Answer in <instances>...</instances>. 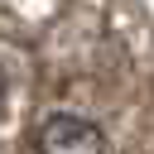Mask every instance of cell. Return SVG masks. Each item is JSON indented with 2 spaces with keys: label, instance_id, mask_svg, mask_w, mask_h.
<instances>
[{
  "label": "cell",
  "instance_id": "obj_1",
  "mask_svg": "<svg viewBox=\"0 0 154 154\" xmlns=\"http://www.w3.org/2000/svg\"><path fill=\"white\" fill-rule=\"evenodd\" d=\"M34 154H106V135L77 111H53L34 130Z\"/></svg>",
  "mask_w": 154,
  "mask_h": 154
},
{
  "label": "cell",
  "instance_id": "obj_2",
  "mask_svg": "<svg viewBox=\"0 0 154 154\" xmlns=\"http://www.w3.org/2000/svg\"><path fill=\"white\" fill-rule=\"evenodd\" d=\"M0 87H5V82H0Z\"/></svg>",
  "mask_w": 154,
  "mask_h": 154
}]
</instances>
